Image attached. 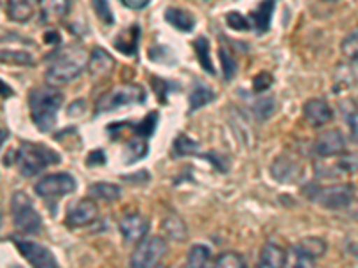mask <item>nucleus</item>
<instances>
[{
	"instance_id": "41",
	"label": "nucleus",
	"mask_w": 358,
	"mask_h": 268,
	"mask_svg": "<svg viewBox=\"0 0 358 268\" xmlns=\"http://www.w3.org/2000/svg\"><path fill=\"white\" fill-rule=\"evenodd\" d=\"M9 138V133L6 129H0V147H2V143L6 142V140Z\"/></svg>"
},
{
	"instance_id": "18",
	"label": "nucleus",
	"mask_w": 358,
	"mask_h": 268,
	"mask_svg": "<svg viewBox=\"0 0 358 268\" xmlns=\"http://www.w3.org/2000/svg\"><path fill=\"white\" fill-rule=\"evenodd\" d=\"M165 20L172 25V27L183 31V33H190L192 29L196 27V20L192 17L190 13H187L185 9L178 8H169L165 11Z\"/></svg>"
},
{
	"instance_id": "23",
	"label": "nucleus",
	"mask_w": 358,
	"mask_h": 268,
	"mask_svg": "<svg viewBox=\"0 0 358 268\" xmlns=\"http://www.w3.org/2000/svg\"><path fill=\"white\" fill-rule=\"evenodd\" d=\"M210 263V248L204 245H194L188 252L187 268H208Z\"/></svg>"
},
{
	"instance_id": "31",
	"label": "nucleus",
	"mask_w": 358,
	"mask_h": 268,
	"mask_svg": "<svg viewBox=\"0 0 358 268\" xmlns=\"http://www.w3.org/2000/svg\"><path fill=\"white\" fill-rule=\"evenodd\" d=\"M92 6H94V11L97 15L99 20L106 25H113L115 17L113 11L110 8V2L108 0H92Z\"/></svg>"
},
{
	"instance_id": "9",
	"label": "nucleus",
	"mask_w": 358,
	"mask_h": 268,
	"mask_svg": "<svg viewBox=\"0 0 358 268\" xmlns=\"http://www.w3.org/2000/svg\"><path fill=\"white\" fill-rule=\"evenodd\" d=\"M17 247L33 268H59L56 258L52 256V252L49 248H45L43 245L24 240L17 241Z\"/></svg>"
},
{
	"instance_id": "25",
	"label": "nucleus",
	"mask_w": 358,
	"mask_h": 268,
	"mask_svg": "<svg viewBox=\"0 0 358 268\" xmlns=\"http://www.w3.org/2000/svg\"><path fill=\"white\" fill-rule=\"evenodd\" d=\"M194 49H196L197 59H199L204 72L212 73L213 75V73H215V68H213L212 56H210V43H208L206 38H197L196 43H194Z\"/></svg>"
},
{
	"instance_id": "36",
	"label": "nucleus",
	"mask_w": 358,
	"mask_h": 268,
	"mask_svg": "<svg viewBox=\"0 0 358 268\" xmlns=\"http://www.w3.org/2000/svg\"><path fill=\"white\" fill-rule=\"evenodd\" d=\"M127 152H131L129 163H133L134 159H140L142 156L147 154V143L134 140L133 143H129V145H127Z\"/></svg>"
},
{
	"instance_id": "39",
	"label": "nucleus",
	"mask_w": 358,
	"mask_h": 268,
	"mask_svg": "<svg viewBox=\"0 0 358 268\" xmlns=\"http://www.w3.org/2000/svg\"><path fill=\"white\" fill-rule=\"evenodd\" d=\"M0 97H13V88L4 81H0Z\"/></svg>"
},
{
	"instance_id": "8",
	"label": "nucleus",
	"mask_w": 358,
	"mask_h": 268,
	"mask_svg": "<svg viewBox=\"0 0 358 268\" xmlns=\"http://www.w3.org/2000/svg\"><path fill=\"white\" fill-rule=\"evenodd\" d=\"M76 190V181L69 174H52L36 183V193L43 199H57Z\"/></svg>"
},
{
	"instance_id": "1",
	"label": "nucleus",
	"mask_w": 358,
	"mask_h": 268,
	"mask_svg": "<svg viewBox=\"0 0 358 268\" xmlns=\"http://www.w3.org/2000/svg\"><path fill=\"white\" fill-rule=\"evenodd\" d=\"M63 104L62 91L54 88H38L29 95V110L33 122L40 131H50L56 126L57 113Z\"/></svg>"
},
{
	"instance_id": "38",
	"label": "nucleus",
	"mask_w": 358,
	"mask_h": 268,
	"mask_svg": "<svg viewBox=\"0 0 358 268\" xmlns=\"http://www.w3.org/2000/svg\"><path fill=\"white\" fill-rule=\"evenodd\" d=\"M52 4H54L52 6L54 11H56L59 17H63V15L69 13V0H54Z\"/></svg>"
},
{
	"instance_id": "7",
	"label": "nucleus",
	"mask_w": 358,
	"mask_h": 268,
	"mask_svg": "<svg viewBox=\"0 0 358 268\" xmlns=\"http://www.w3.org/2000/svg\"><path fill=\"white\" fill-rule=\"evenodd\" d=\"M167 254V241L159 236L143 238L131 254V268H152Z\"/></svg>"
},
{
	"instance_id": "34",
	"label": "nucleus",
	"mask_w": 358,
	"mask_h": 268,
	"mask_svg": "<svg viewBox=\"0 0 358 268\" xmlns=\"http://www.w3.org/2000/svg\"><path fill=\"white\" fill-rule=\"evenodd\" d=\"M226 24L231 29H235V31H248V29L251 27L249 20H245L241 13H228V15H226Z\"/></svg>"
},
{
	"instance_id": "22",
	"label": "nucleus",
	"mask_w": 358,
	"mask_h": 268,
	"mask_svg": "<svg viewBox=\"0 0 358 268\" xmlns=\"http://www.w3.org/2000/svg\"><path fill=\"white\" fill-rule=\"evenodd\" d=\"M297 252L306 260H317L326 252V241L321 238H306L297 245Z\"/></svg>"
},
{
	"instance_id": "14",
	"label": "nucleus",
	"mask_w": 358,
	"mask_h": 268,
	"mask_svg": "<svg viewBox=\"0 0 358 268\" xmlns=\"http://www.w3.org/2000/svg\"><path fill=\"white\" fill-rule=\"evenodd\" d=\"M115 59L104 49L97 47L88 57V70L94 77H106L113 72Z\"/></svg>"
},
{
	"instance_id": "17",
	"label": "nucleus",
	"mask_w": 358,
	"mask_h": 268,
	"mask_svg": "<svg viewBox=\"0 0 358 268\" xmlns=\"http://www.w3.org/2000/svg\"><path fill=\"white\" fill-rule=\"evenodd\" d=\"M297 174H299V165L294 163L292 159L281 156V158H278L274 161L273 175L274 179H278L281 183H292V181L297 179Z\"/></svg>"
},
{
	"instance_id": "16",
	"label": "nucleus",
	"mask_w": 358,
	"mask_h": 268,
	"mask_svg": "<svg viewBox=\"0 0 358 268\" xmlns=\"http://www.w3.org/2000/svg\"><path fill=\"white\" fill-rule=\"evenodd\" d=\"M274 2H276V0H264V2L258 6V9H255V11L251 13V17H249L252 27H255V31H257L258 34H264L268 29V25H271Z\"/></svg>"
},
{
	"instance_id": "19",
	"label": "nucleus",
	"mask_w": 358,
	"mask_h": 268,
	"mask_svg": "<svg viewBox=\"0 0 358 268\" xmlns=\"http://www.w3.org/2000/svg\"><path fill=\"white\" fill-rule=\"evenodd\" d=\"M8 15L11 20L15 22H24L31 20L34 15V8L29 0H8Z\"/></svg>"
},
{
	"instance_id": "2",
	"label": "nucleus",
	"mask_w": 358,
	"mask_h": 268,
	"mask_svg": "<svg viewBox=\"0 0 358 268\" xmlns=\"http://www.w3.org/2000/svg\"><path fill=\"white\" fill-rule=\"evenodd\" d=\"M86 65H88V57H86L85 50H69L66 54H62L49 66V70L45 73V79H47V82L52 88H59V86H65L69 82L76 81L83 73Z\"/></svg>"
},
{
	"instance_id": "33",
	"label": "nucleus",
	"mask_w": 358,
	"mask_h": 268,
	"mask_svg": "<svg viewBox=\"0 0 358 268\" xmlns=\"http://www.w3.org/2000/svg\"><path fill=\"white\" fill-rule=\"evenodd\" d=\"M274 111H276V102L271 97L262 98V100L257 102V106H255V114H257L258 120H267Z\"/></svg>"
},
{
	"instance_id": "26",
	"label": "nucleus",
	"mask_w": 358,
	"mask_h": 268,
	"mask_svg": "<svg viewBox=\"0 0 358 268\" xmlns=\"http://www.w3.org/2000/svg\"><path fill=\"white\" fill-rule=\"evenodd\" d=\"M215 98V94H213V89L206 88V86H197L190 95V111H197L201 107H204L206 104Z\"/></svg>"
},
{
	"instance_id": "30",
	"label": "nucleus",
	"mask_w": 358,
	"mask_h": 268,
	"mask_svg": "<svg viewBox=\"0 0 358 268\" xmlns=\"http://www.w3.org/2000/svg\"><path fill=\"white\" fill-rule=\"evenodd\" d=\"M197 143L190 140L187 134H179L174 142V156H190L197 152Z\"/></svg>"
},
{
	"instance_id": "40",
	"label": "nucleus",
	"mask_w": 358,
	"mask_h": 268,
	"mask_svg": "<svg viewBox=\"0 0 358 268\" xmlns=\"http://www.w3.org/2000/svg\"><path fill=\"white\" fill-rule=\"evenodd\" d=\"M45 41H47V43H57V41H59V36H57V33H47L45 34Z\"/></svg>"
},
{
	"instance_id": "6",
	"label": "nucleus",
	"mask_w": 358,
	"mask_h": 268,
	"mask_svg": "<svg viewBox=\"0 0 358 268\" xmlns=\"http://www.w3.org/2000/svg\"><path fill=\"white\" fill-rule=\"evenodd\" d=\"M145 100V91L142 86L136 84H124L110 89L108 94L102 95L97 100V113H106V111H115L118 107H126L129 104H140Z\"/></svg>"
},
{
	"instance_id": "5",
	"label": "nucleus",
	"mask_w": 358,
	"mask_h": 268,
	"mask_svg": "<svg viewBox=\"0 0 358 268\" xmlns=\"http://www.w3.org/2000/svg\"><path fill=\"white\" fill-rule=\"evenodd\" d=\"M312 190V188H310ZM306 195L317 202L319 206L326 207V209H344L351 204L355 195V188L350 183L342 184H331V186L315 188L312 191H306Z\"/></svg>"
},
{
	"instance_id": "15",
	"label": "nucleus",
	"mask_w": 358,
	"mask_h": 268,
	"mask_svg": "<svg viewBox=\"0 0 358 268\" xmlns=\"http://www.w3.org/2000/svg\"><path fill=\"white\" fill-rule=\"evenodd\" d=\"M285 263H287L285 248L276 244H265V247L262 248L258 268H285Z\"/></svg>"
},
{
	"instance_id": "42",
	"label": "nucleus",
	"mask_w": 358,
	"mask_h": 268,
	"mask_svg": "<svg viewBox=\"0 0 358 268\" xmlns=\"http://www.w3.org/2000/svg\"><path fill=\"white\" fill-rule=\"evenodd\" d=\"M152 268H167V267H159V265H156V267H152Z\"/></svg>"
},
{
	"instance_id": "29",
	"label": "nucleus",
	"mask_w": 358,
	"mask_h": 268,
	"mask_svg": "<svg viewBox=\"0 0 358 268\" xmlns=\"http://www.w3.org/2000/svg\"><path fill=\"white\" fill-rule=\"evenodd\" d=\"M212 268H245V261L235 252H224L217 258Z\"/></svg>"
},
{
	"instance_id": "35",
	"label": "nucleus",
	"mask_w": 358,
	"mask_h": 268,
	"mask_svg": "<svg viewBox=\"0 0 358 268\" xmlns=\"http://www.w3.org/2000/svg\"><path fill=\"white\" fill-rule=\"evenodd\" d=\"M271 86H273V77H271V73H267V72H260L257 77L252 79V88H255V91H257V94L267 91Z\"/></svg>"
},
{
	"instance_id": "32",
	"label": "nucleus",
	"mask_w": 358,
	"mask_h": 268,
	"mask_svg": "<svg viewBox=\"0 0 358 268\" xmlns=\"http://www.w3.org/2000/svg\"><path fill=\"white\" fill-rule=\"evenodd\" d=\"M342 52L348 59L358 63V31H355L353 34H350L346 40L342 41Z\"/></svg>"
},
{
	"instance_id": "37",
	"label": "nucleus",
	"mask_w": 358,
	"mask_h": 268,
	"mask_svg": "<svg viewBox=\"0 0 358 268\" xmlns=\"http://www.w3.org/2000/svg\"><path fill=\"white\" fill-rule=\"evenodd\" d=\"M122 4L129 9H143L151 4V0H122Z\"/></svg>"
},
{
	"instance_id": "4",
	"label": "nucleus",
	"mask_w": 358,
	"mask_h": 268,
	"mask_svg": "<svg viewBox=\"0 0 358 268\" xmlns=\"http://www.w3.org/2000/svg\"><path fill=\"white\" fill-rule=\"evenodd\" d=\"M11 213L15 228L25 234H36L41 231V216L34 209L33 200L24 191H15L11 199Z\"/></svg>"
},
{
	"instance_id": "43",
	"label": "nucleus",
	"mask_w": 358,
	"mask_h": 268,
	"mask_svg": "<svg viewBox=\"0 0 358 268\" xmlns=\"http://www.w3.org/2000/svg\"><path fill=\"white\" fill-rule=\"evenodd\" d=\"M296 268H303V267H296Z\"/></svg>"
},
{
	"instance_id": "13",
	"label": "nucleus",
	"mask_w": 358,
	"mask_h": 268,
	"mask_svg": "<svg viewBox=\"0 0 358 268\" xmlns=\"http://www.w3.org/2000/svg\"><path fill=\"white\" fill-rule=\"evenodd\" d=\"M303 113H305L306 122L312 127L326 126L334 118V111L322 98H310L303 107Z\"/></svg>"
},
{
	"instance_id": "21",
	"label": "nucleus",
	"mask_w": 358,
	"mask_h": 268,
	"mask_svg": "<svg viewBox=\"0 0 358 268\" xmlns=\"http://www.w3.org/2000/svg\"><path fill=\"white\" fill-rule=\"evenodd\" d=\"M90 191H92V195L104 202H115L122 197V188L111 183H95L90 186Z\"/></svg>"
},
{
	"instance_id": "27",
	"label": "nucleus",
	"mask_w": 358,
	"mask_h": 268,
	"mask_svg": "<svg viewBox=\"0 0 358 268\" xmlns=\"http://www.w3.org/2000/svg\"><path fill=\"white\" fill-rule=\"evenodd\" d=\"M220 63H222V72L224 79L226 81H231L235 77L236 68H238V63H236V57L229 52L228 47H220Z\"/></svg>"
},
{
	"instance_id": "28",
	"label": "nucleus",
	"mask_w": 358,
	"mask_h": 268,
	"mask_svg": "<svg viewBox=\"0 0 358 268\" xmlns=\"http://www.w3.org/2000/svg\"><path fill=\"white\" fill-rule=\"evenodd\" d=\"M163 229H165V232H167L171 238H174V240H187V228H185V223L179 218H176V216L163 220Z\"/></svg>"
},
{
	"instance_id": "12",
	"label": "nucleus",
	"mask_w": 358,
	"mask_h": 268,
	"mask_svg": "<svg viewBox=\"0 0 358 268\" xmlns=\"http://www.w3.org/2000/svg\"><path fill=\"white\" fill-rule=\"evenodd\" d=\"M346 151V138L341 131H328L321 134L315 142V152L322 158H331V156H341Z\"/></svg>"
},
{
	"instance_id": "20",
	"label": "nucleus",
	"mask_w": 358,
	"mask_h": 268,
	"mask_svg": "<svg viewBox=\"0 0 358 268\" xmlns=\"http://www.w3.org/2000/svg\"><path fill=\"white\" fill-rule=\"evenodd\" d=\"M0 63L13 66H33L34 57L24 50H8L0 49Z\"/></svg>"
},
{
	"instance_id": "11",
	"label": "nucleus",
	"mask_w": 358,
	"mask_h": 268,
	"mask_svg": "<svg viewBox=\"0 0 358 268\" xmlns=\"http://www.w3.org/2000/svg\"><path fill=\"white\" fill-rule=\"evenodd\" d=\"M120 232L126 238V241H131V244L142 241L149 232V220L138 213L126 215L120 220Z\"/></svg>"
},
{
	"instance_id": "10",
	"label": "nucleus",
	"mask_w": 358,
	"mask_h": 268,
	"mask_svg": "<svg viewBox=\"0 0 358 268\" xmlns=\"http://www.w3.org/2000/svg\"><path fill=\"white\" fill-rule=\"evenodd\" d=\"M99 216L97 204L92 199H83L78 204H73V207L69 211L66 216V223L69 228H86L92 222H95Z\"/></svg>"
},
{
	"instance_id": "3",
	"label": "nucleus",
	"mask_w": 358,
	"mask_h": 268,
	"mask_svg": "<svg viewBox=\"0 0 358 268\" xmlns=\"http://www.w3.org/2000/svg\"><path fill=\"white\" fill-rule=\"evenodd\" d=\"M15 158H17L22 175H25V177H33V175L40 174L43 168L50 167V165H56L62 159L57 152L50 151L45 145L29 142L22 143L20 149L15 154Z\"/></svg>"
},
{
	"instance_id": "24",
	"label": "nucleus",
	"mask_w": 358,
	"mask_h": 268,
	"mask_svg": "<svg viewBox=\"0 0 358 268\" xmlns=\"http://www.w3.org/2000/svg\"><path fill=\"white\" fill-rule=\"evenodd\" d=\"M136 43H138V27L133 25L129 29V33L120 34V38L115 40V47H117L120 52L127 54V56H133L134 49H136Z\"/></svg>"
}]
</instances>
